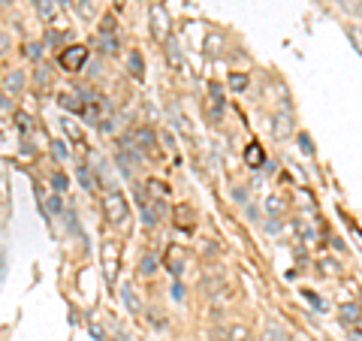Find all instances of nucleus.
<instances>
[{
    "mask_svg": "<svg viewBox=\"0 0 362 341\" xmlns=\"http://www.w3.org/2000/svg\"><path fill=\"white\" fill-rule=\"evenodd\" d=\"M263 341H287V329L278 323V320H266L263 329Z\"/></svg>",
    "mask_w": 362,
    "mask_h": 341,
    "instance_id": "nucleus-5",
    "label": "nucleus"
},
{
    "mask_svg": "<svg viewBox=\"0 0 362 341\" xmlns=\"http://www.w3.org/2000/svg\"><path fill=\"white\" fill-rule=\"evenodd\" d=\"M88 64V48L85 46H69L60 52V67L69 69V73H76V69H82Z\"/></svg>",
    "mask_w": 362,
    "mask_h": 341,
    "instance_id": "nucleus-2",
    "label": "nucleus"
},
{
    "mask_svg": "<svg viewBox=\"0 0 362 341\" xmlns=\"http://www.w3.org/2000/svg\"><path fill=\"white\" fill-rule=\"evenodd\" d=\"M151 36H154V39H163L166 36V13L160 6L151 9Z\"/></svg>",
    "mask_w": 362,
    "mask_h": 341,
    "instance_id": "nucleus-3",
    "label": "nucleus"
},
{
    "mask_svg": "<svg viewBox=\"0 0 362 341\" xmlns=\"http://www.w3.org/2000/svg\"><path fill=\"white\" fill-rule=\"evenodd\" d=\"M52 148H55V157H58V160H64V157H67V145H64V142H55Z\"/></svg>",
    "mask_w": 362,
    "mask_h": 341,
    "instance_id": "nucleus-26",
    "label": "nucleus"
},
{
    "mask_svg": "<svg viewBox=\"0 0 362 341\" xmlns=\"http://www.w3.org/2000/svg\"><path fill=\"white\" fill-rule=\"evenodd\" d=\"M4 278H6V250L0 248V281H4Z\"/></svg>",
    "mask_w": 362,
    "mask_h": 341,
    "instance_id": "nucleus-27",
    "label": "nucleus"
},
{
    "mask_svg": "<svg viewBox=\"0 0 362 341\" xmlns=\"http://www.w3.org/2000/svg\"><path fill=\"white\" fill-rule=\"evenodd\" d=\"M127 67H130V73H133L136 79H142V76H145V61H142V55H139V52H130Z\"/></svg>",
    "mask_w": 362,
    "mask_h": 341,
    "instance_id": "nucleus-9",
    "label": "nucleus"
},
{
    "mask_svg": "<svg viewBox=\"0 0 362 341\" xmlns=\"http://www.w3.org/2000/svg\"><path fill=\"white\" fill-rule=\"evenodd\" d=\"M347 34H350V39H354V46L359 48V55H362V25L347 27Z\"/></svg>",
    "mask_w": 362,
    "mask_h": 341,
    "instance_id": "nucleus-17",
    "label": "nucleus"
},
{
    "mask_svg": "<svg viewBox=\"0 0 362 341\" xmlns=\"http://www.w3.org/2000/svg\"><path fill=\"white\" fill-rule=\"evenodd\" d=\"M229 88H233V91H245L248 88V79L241 76V73H236V76H229Z\"/></svg>",
    "mask_w": 362,
    "mask_h": 341,
    "instance_id": "nucleus-19",
    "label": "nucleus"
},
{
    "mask_svg": "<svg viewBox=\"0 0 362 341\" xmlns=\"http://www.w3.org/2000/svg\"><path fill=\"white\" fill-rule=\"evenodd\" d=\"M115 272H118V245L109 242V248H106V278L115 281Z\"/></svg>",
    "mask_w": 362,
    "mask_h": 341,
    "instance_id": "nucleus-8",
    "label": "nucleus"
},
{
    "mask_svg": "<svg viewBox=\"0 0 362 341\" xmlns=\"http://www.w3.org/2000/svg\"><path fill=\"white\" fill-rule=\"evenodd\" d=\"M46 208H48L52 215H60V208H64V203H60V196H48V199H46Z\"/></svg>",
    "mask_w": 362,
    "mask_h": 341,
    "instance_id": "nucleus-20",
    "label": "nucleus"
},
{
    "mask_svg": "<svg viewBox=\"0 0 362 341\" xmlns=\"http://www.w3.org/2000/svg\"><path fill=\"white\" fill-rule=\"evenodd\" d=\"M103 208H106L109 224H124V220L130 218V206H127L124 194H118V190H112V194H106Z\"/></svg>",
    "mask_w": 362,
    "mask_h": 341,
    "instance_id": "nucleus-1",
    "label": "nucleus"
},
{
    "mask_svg": "<svg viewBox=\"0 0 362 341\" xmlns=\"http://www.w3.org/2000/svg\"><path fill=\"white\" fill-rule=\"evenodd\" d=\"M4 88H6L9 94H18V91H22V88H25V73H22V69H13V73H6V76H4Z\"/></svg>",
    "mask_w": 362,
    "mask_h": 341,
    "instance_id": "nucleus-6",
    "label": "nucleus"
},
{
    "mask_svg": "<svg viewBox=\"0 0 362 341\" xmlns=\"http://www.w3.org/2000/svg\"><path fill=\"white\" fill-rule=\"evenodd\" d=\"M52 182H55V187H58V190H64V187H67V175H64V173H55Z\"/></svg>",
    "mask_w": 362,
    "mask_h": 341,
    "instance_id": "nucleus-25",
    "label": "nucleus"
},
{
    "mask_svg": "<svg viewBox=\"0 0 362 341\" xmlns=\"http://www.w3.org/2000/svg\"><path fill=\"white\" fill-rule=\"evenodd\" d=\"M124 305H127L130 311H136V308H139V296L133 293V287H124Z\"/></svg>",
    "mask_w": 362,
    "mask_h": 341,
    "instance_id": "nucleus-16",
    "label": "nucleus"
},
{
    "mask_svg": "<svg viewBox=\"0 0 362 341\" xmlns=\"http://www.w3.org/2000/svg\"><path fill=\"white\" fill-rule=\"evenodd\" d=\"M79 15H94V6H90V0H79Z\"/></svg>",
    "mask_w": 362,
    "mask_h": 341,
    "instance_id": "nucleus-23",
    "label": "nucleus"
},
{
    "mask_svg": "<svg viewBox=\"0 0 362 341\" xmlns=\"http://www.w3.org/2000/svg\"><path fill=\"white\" fill-rule=\"evenodd\" d=\"M100 46L106 48L109 55H115V48H118V43H115V36H100Z\"/></svg>",
    "mask_w": 362,
    "mask_h": 341,
    "instance_id": "nucleus-21",
    "label": "nucleus"
},
{
    "mask_svg": "<svg viewBox=\"0 0 362 341\" xmlns=\"http://www.w3.org/2000/svg\"><path fill=\"white\" fill-rule=\"evenodd\" d=\"M60 103H64L67 109H85V106H79V103H76V97H73V94H60Z\"/></svg>",
    "mask_w": 362,
    "mask_h": 341,
    "instance_id": "nucleus-22",
    "label": "nucleus"
},
{
    "mask_svg": "<svg viewBox=\"0 0 362 341\" xmlns=\"http://www.w3.org/2000/svg\"><path fill=\"white\" fill-rule=\"evenodd\" d=\"M163 266L169 269L173 275L181 272V266H185V254H181V248L173 245V248H166V257H163Z\"/></svg>",
    "mask_w": 362,
    "mask_h": 341,
    "instance_id": "nucleus-4",
    "label": "nucleus"
},
{
    "mask_svg": "<svg viewBox=\"0 0 362 341\" xmlns=\"http://www.w3.org/2000/svg\"><path fill=\"white\" fill-rule=\"evenodd\" d=\"M79 182L90 187V169H88V166H82V169H79Z\"/></svg>",
    "mask_w": 362,
    "mask_h": 341,
    "instance_id": "nucleus-24",
    "label": "nucleus"
},
{
    "mask_svg": "<svg viewBox=\"0 0 362 341\" xmlns=\"http://www.w3.org/2000/svg\"><path fill=\"white\" fill-rule=\"evenodd\" d=\"M245 163H248V166H260V163H263V148H260L257 142H254V145H248V152H245Z\"/></svg>",
    "mask_w": 362,
    "mask_h": 341,
    "instance_id": "nucleus-12",
    "label": "nucleus"
},
{
    "mask_svg": "<svg viewBox=\"0 0 362 341\" xmlns=\"http://www.w3.org/2000/svg\"><path fill=\"white\" fill-rule=\"evenodd\" d=\"M133 142L142 145V148H154L157 145V133H154V130H148V127H139L133 133Z\"/></svg>",
    "mask_w": 362,
    "mask_h": 341,
    "instance_id": "nucleus-7",
    "label": "nucleus"
},
{
    "mask_svg": "<svg viewBox=\"0 0 362 341\" xmlns=\"http://www.w3.org/2000/svg\"><path fill=\"white\" fill-rule=\"evenodd\" d=\"M69 4V0H58V6H67Z\"/></svg>",
    "mask_w": 362,
    "mask_h": 341,
    "instance_id": "nucleus-30",
    "label": "nucleus"
},
{
    "mask_svg": "<svg viewBox=\"0 0 362 341\" xmlns=\"http://www.w3.org/2000/svg\"><path fill=\"white\" fill-rule=\"evenodd\" d=\"M34 4H36V13L43 15L46 22H48V18L55 15V4H52V0H34Z\"/></svg>",
    "mask_w": 362,
    "mask_h": 341,
    "instance_id": "nucleus-13",
    "label": "nucleus"
},
{
    "mask_svg": "<svg viewBox=\"0 0 362 341\" xmlns=\"http://www.w3.org/2000/svg\"><path fill=\"white\" fill-rule=\"evenodd\" d=\"M139 269H142V275H154V269H157V257H142V266H139Z\"/></svg>",
    "mask_w": 362,
    "mask_h": 341,
    "instance_id": "nucleus-18",
    "label": "nucleus"
},
{
    "mask_svg": "<svg viewBox=\"0 0 362 341\" xmlns=\"http://www.w3.org/2000/svg\"><path fill=\"white\" fill-rule=\"evenodd\" d=\"M344 15H362V0H335Z\"/></svg>",
    "mask_w": 362,
    "mask_h": 341,
    "instance_id": "nucleus-11",
    "label": "nucleus"
},
{
    "mask_svg": "<svg viewBox=\"0 0 362 341\" xmlns=\"http://www.w3.org/2000/svg\"><path fill=\"white\" fill-rule=\"evenodd\" d=\"M290 130H293V127H290V115H278V118H275V124H272V133H275L278 139H284Z\"/></svg>",
    "mask_w": 362,
    "mask_h": 341,
    "instance_id": "nucleus-10",
    "label": "nucleus"
},
{
    "mask_svg": "<svg viewBox=\"0 0 362 341\" xmlns=\"http://www.w3.org/2000/svg\"><path fill=\"white\" fill-rule=\"evenodd\" d=\"M4 52H9V36L0 31V55H4Z\"/></svg>",
    "mask_w": 362,
    "mask_h": 341,
    "instance_id": "nucleus-28",
    "label": "nucleus"
},
{
    "mask_svg": "<svg viewBox=\"0 0 362 341\" xmlns=\"http://www.w3.org/2000/svg\"><path fill=\"white\" fill-rule=\"evenodd\" d=\"M166 58H169V64H173V67H181V55H178V43H175V39H169Z\"/></svg>",
    "mask_w": 362,
    "mask_h": 341,
    "instance_id": "nucleus-14",
    "label": "nucleus"
},
{
    "mask_svg": "<svg viewBox=\"0 0 362 341\" xmlns=\"http://www.w3.org/2000/svg\"><path fill=\"white\" fill-rule=\"evenodd\" d=\"M173 299H178V302L185 299V287H181V284H175V287H173Z\"/></svg>",
    "mask_w": 362,
    "mask_h": 341,
    "instance_id": "nucleus-29",
    "label": "nucleus"
},
{
    "mask_svg": "<svg viewBox=\"0 0 362 341\" xmlns=\"http://www.w3.org/2000/svg\"><path fill=\"white\" fill-rule=\"evenodd\" d=\"M359 314V308L356 305H344V308H341V320H344V323H356V317Z\"/></svg>",
    "mask_w": 362,
    "mask_h": 341,
    "instance_id": "nucleus-15",
    "label": "nucleus"
}]
</instances>
